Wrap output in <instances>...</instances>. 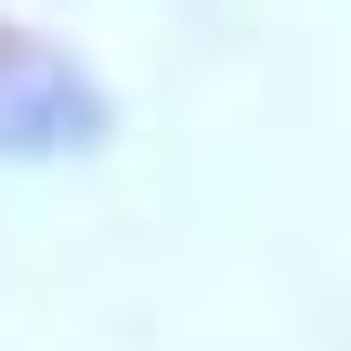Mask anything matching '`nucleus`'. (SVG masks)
Here are the masks:
<instances>
[{
  "label": "nucleus",
  "mask_w": 351,
  "mask_h": 351,
  "mask_svg": "<svg viewBox=\"0 0 351 351\" xmlns=\"http://www.w3.org/2000/svg\"><path fill=\"white\" fill-rule=\"evenodd\" d=\"M104 130V91L52 52V39H26V26H0V156L26 169V156H78Z\"/></svg>",
  "instance_id": "1"
}]
</instances>
